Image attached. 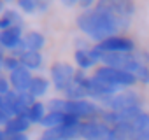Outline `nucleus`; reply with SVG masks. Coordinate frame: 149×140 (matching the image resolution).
<instances>
[{
  "label": "nucleus",
  "instance_id": "7ed1b4c3",
  "mask_svg": "<svg viewBox=\"0 0 149 140\" xmlns=\"http://www.w3.org/2000/svg\"><path fill=\"white\" fill-rule=\"evenodd\" d=\"M104 110H112V112H119V110H128V109H135V107H142V98L130 89L119 91L112 96H105L100 100Z\"/></svg>",
  "mask_w": 149,
  "mask_h": 140
},
{
  "label": "nucleus",
  "instance_id": "20e7f679",
  "mask_svg": "<svg viewBox=\"0 0 149 140\" xmlns=\"http://www.w3.org/2000/svg\"><path fill=\"white\" fill-rule=\"evenodd\" d=\"M95 7L112 14L114 18H118L123 23H132V18L135 14V6L128 0H100L95 4Z\"/></svg>",
  "mask_w": 149,
  "mask_h": 140
},
{
  "label": "nucleus",
  "instance_id": "0eeeda50",
  "mask_svg": "<svg viewBox=\"0 0 149 140\" xmlns=\"http://www.w3.org/2000/svg\"><path fill=\"white\" fill-rule=\"evenodd\" d=\"M111 126H107L102 119L98 121H84L79 128L81 140H105L109 138Z\"/></svg>",
  "mask_w": 149,
  "mask_h": 140
},
{
  "label": "nucleus",
  "instance_id": "cd10ccee",
  "mask_svg": "<svg viewBox=\"0 0 149 140\" xmlns=\"http://www.w3.org/2000/svg\"><path fill=\"white\" fill-rule=\"evenodd\" d=\"M49 2H44V0H37V12H40V14H44L47 9H49Z\"/></svg>",
  "mask_w": 149,
  "mask_h": 140
},
{
  "label": "nucleus",
  "instance_id": "a878e982",
  "mask_svg": "<svg viewBox=\"0 0 149 140\" xmlns=\"http://www.w3.org/2000/svg\"><path fill=\"white\" fill-rule=\"evenodd\" d=\"M18 7L26 14H33L37 12V0H18Z\"/></svg>",
  "mask_w": 149,
  "mask_h": 140
},
{
  "label": "nucleus",
  "instance_id": "c85d7f7f",
  "mask_svg": "<svg viewBox=\"0 0 149 140\" xmlns=\"http://www.w3.org/2000/svg\"><path fill=\"white\" fill-rule=\"evenodd\" d=\"M9 119H11V116H9L7 112H4L2 109H0V126H6V124L9 123Z\"/></svg>",
  "mask_w": 149,
  "mask_h": 140
},
{
  "label": "nucleus",
  "instance_id": "7c9ffc66",
  "mask_svg": "<svg viewBox=\"0 0 149 140\" xmlns=\"http://www.w3.org/2000/svg\"><path fill=\"white\" fill-rule=\"evenodd\" d=\"M7 137H9V135L6 133V130H4V128H0V140H7Z\"/></svg>",
  "mask_w": 149,
  "mask_h": 140
},
{
  "label": "nucleus",
  "instance_id": "423d86ee",
  "mask_svg": "<svg viewBox=\"0 0 149 140\" xmlns=\"http://www.w3.org/2000/svg\"><path fill=\"white\" fill-rule=\"evenodd\" d=\"M95 47L98 51H102V53H114V54H119V53H135L137 51L133 39L125 37V35H116V37L105 39L104 42L95 44Z\"/></svg>",
  "mask_w": 149,
  "mask_h": 140
},
{
  "label": "nucleus",
  "instance_id": "4be33fe9",
  "mask_svg": "<svg viewBox=\"0 0 149 140\" xmlns=\"http://www.w3.org/2000/svg\"><path fill=\"white\" fill-rule=\"evenodd\" d=\"M133 130H135V135L149 137V112H142L133 121Z\"/></svg>",
  "mask_w": 149,
  "mask_h": 140
},
{
  "label": "nucleus",
  "instance_id": "dca6fc26",
  "mask_svg": "<svg viewBox=\"0 0 149 140\" xmlns=\"http://www.w3.org/2000/svg\"><path fill=\"white\" fill-rule=\"evenodd\" d=\"M47 89H49V81H47L46 77H42V76H33L32 84H30V88H28V93L37 100V98L44 96V95L47 93Z\"/></svg>",
  "mask_w": 149,
  "mask_h": 140
},
{
  "label": "nucleus",
  "instance_id": "c756f323",
  "mask_svg": "<svg viewBox=\"0 0 149 140\" xmlns=\"http://www.w3.org/2000/svg\"><path fill=\"white\" fill-rule=\"evenodd\" d=\"M7 140H30V137L26 133H21V135H9Z\"/></svg>",
  "mask_w": 149,
  "mask_h": 140
},
{
  "label": "nucleus",
  "instance_id": "4468645a",
  "mask_svg": "<svg viewBox=\"0 0 149 140\" xmlns=\"http://www.w3.org/2000/svg\"><path fill=\"white\" fill-rule=\"evenodd\" d=\"M133 137H135L133 123H123V124L111 126V131H109L111 140H132Z\"/></svg>",
  "mask_w": 149,
  "mask_h": 140
},
{
  "label": "nucleus",
  "instance_id": "2f4dec72",
  "mask_svg": "<svg viewBox=\"0 0 149 140\" xmlns=\"http://www.w3.org/2000/svg\"><path fill=\"white\" fill-rule=\"evenodd\" d=\"M132 140H149V137H142V135H135Z\"/></svg>",
  "mask_w": 149,
  "mask_h": 140
},
{
  "label": "nucleus",
  "instance_id": "9b49d317",
  "mask_svg": "<svg viewBox=\"0 0 149 140\" xmlns=\"http://www.w3.org/2000/svg\"><path fill=\"white\" fill-rule=\"evenodd\" d=\"M23 26H11L4 32H0V47L4 51H16L23 40Z\"/></svg>",
  "mask_w": 149,
  "mask_h": 140
},
{
  "label": "nucleus",
  "instance_id": "f03ea898",
  "mask_svg": "<svg viewBox=\"0 0 149 140\" xmlns=\"http://www.w3.org/2000/svg\"><path fill=\"white\" fill-rule=\"evenodd\" d=\"M93 76L97 79L118 88V89H128V88H133L137 84V79L132 74L125 72V70H119V68H112V67H104L102 65L95 70Z\"/></svg>",
  "mask_w": 149,
  "mask_h": 140
},
{
  "label": "nucleus",
  "instance_id": "1a4fd4ad",
  "mask_svg": "<svg viewBox=\"0 0 149 140\" xmlns=\"http://www.w3.org/2000/svg\"><path fill=\"white\" fill-rule=\"evenodd\" d=\"M44 46H46V37H44L40 32L32 30V32H26V33L23 35V40H21L19 47H18L16 51H13V54H14V56H19V54L25 53V51H37V53H40V49H42Z\"/></svg>",
  "mask_w": 149,
  "mask_h": 140
},
{
  "label": "nucleus",
  "instance_id": "f8f14e48",
  "mask_svg": "<svg viewBox=\"0 0 149 140\" xmlns=\"http://www.w3.org/2000/svg\"><path fill=\"white\" fill-rule=\"evenodd\" d=\"M81 128V126H79ZM79 128H67V126H58L51 130H44L40 135V140H79Z\"/></svg>",
  "mask_w": 149,
  "mask_h": 140
},
{
  "label": "nucleus",
  "instance_id": "393cba45",
  "mask_svg": "<svg viewBox=\"0 0 149 140\" xmlns=\"http://www.w3.org/2000/svg\"><path fill=\"white\" fill-rule=\"evenodd\" d=\"M6 19H9L11 23H13V26H23V18H21V14L18 12V11H14V9H6V12L2 14Z\"/></svg>",
  "mask_w": 149,
  "mask_h": 140
},
{
  "label": "nucleus",
  "instance_id": "39448f33",
  "mask_svg": "<svg viewBox=\"0 0 149 140\" xmlns=\"http://www.w3.org/2000/svg\"><path fill=\"white\" fill-rule=\"evenodd\" d=\"M51 74V81L54 84V88L58 91H67L70 88V84L74 82V74H76V68L67 61H54L49 68Z\"/></svg>",
  "mask_w": 149,
  "mask_h": 140
},
{
  "label": "nucleus",
  "instance_id": "6e6552de",
  "mask_svg": "<svg viewBox=\"0 0 149 140\" xmlns=\"http://www.w3.org/2000/svg\"><path fill=\"white\" fill-rule=\"evenodd\" d=\"M142 112H144L142 107H135V109H128V110H119V112L105 110L102 114V121L107 126H116V124H123V123H133Z\"/></svg>",
  "mask_w": 149,
  "mask_h": 140
},
{
  "label": "nucleus",
  "instance_id": "f704fd0d",
  "mask_svg": "<svg viewBox=\"0 0 149 140\" xmlns=\"http://www.w3.org/2000/svg\"><path fill=\"white\" fill-rule=\"evenodd\" d=\"M105 140H111V138H105Z\"/></svg>",
  "mask_w": 149,
  "mask_h": 140
},
{
  "label": "nucleus",
  "instance_id": "a211bd4d",
  "mask_svg": "<svg viewBox=\"0 0 149 140\" xmlns=\"http://www.w3.org/2000/svg\"><path fill=\"white\" fill-rule=\"evenodd\" d=\"M46 114H47V107L42 103V102H35L32 107H30V110H28V121L32 123V124H40L42 123V119L46 117Z\"/></svg>",
  "mask_w": 149,
  "mask_h": 140
},
{
  "label": "nucleus",
  "instance_id": "72a5a7b5",
  "mask_svg": "<svg viewBox=\"0 0 149 140\" xmlns=\"http://www.w3.org/2000/svg\"><path fill=\"white\" fill-rule=\"evenodd\" d=\"M0 103H2V95H0Z\"/></svg>",
  "mask_w": 149,
  "mask_h": 140
},
{
  "label": "nucleus",
  "instance_id": "ddd939ff",
  "mask_svg": "<svg viewBox=\"0 0 149 140\" xmlns=\"http://www.w3.org/2000/svg\"><path fill=\"white\" fill-rule=\"evenodd\" d=\"M32 123L28 121V117H19V116H14L9 119V123L4 126L6 133L7 135H21V133H26L30 130Z\"/></svg>",
  "mask_w": 149,
  "mask_h": 140
},
{
  "label": "nucleus",
  "instance_id": "2eb2a0df",
  "mask_svg": "<svg viewBox=\"0 0 149 140\" xmlns=\"http://www.w3.org/2000/svg\"><path fill=\"white\" fill-rule=\"evenodd\" d=\"M19 63H21V67H25V68H28L30 72L32 70H39L40 67H42V54L40 53H37V51H25V53H21L19 56Z\"/></svg>",
  "mask_w": 149,
  "mask_h": 140
},
{
  "label": "nucleus",
  "instance_id": "b1692460",
  "mask_svg": "<svg viewBox=\"0 0 149 140\" xmlns=\"http://www.w3.org/2000/svg\"><path fill=\"white\" fill-rule=\"evenodd\" d=\"M21 67V63H19V58L18 56H14V54H6V58H4V65H2V70L4 72H14L16 68H19Z\"/></svg>",
  "mask_w": 149,
  "mask_h": 140
},
{
  "label": "nucleus",
  "instance_id": "aec40b11",
  "mask_svg": "<svg viewBox=\"0 0 149 140\" xmlns=\"http://www.w3.org/2000/svg\"><path fill=\"white\" fill-rule=\"evenodd\" d=\"M128 74H132V76L137 79V82H140V84H149V65L135 63V65L130 68Z\"/></svg>",
  "mask_w": 149,
  "mask_h": 140
},
{
  "label": "nucleus",
  "instance_id": "6ab92c4d",
  "mask_svg": "<svg viewBox=\"0 0 149 140\" xmlns=\"http://www.w3.org/2000/svg\"><path fill=\"white\" fill-rule=\"evenodd\" d=\"M67 100H72V102H79V100H86L88 98V93L84 89L83 84H76V82H72L70 88L63 93Z\"/></svg>",
  "mask_w": 149,
  "mask_h": 140
},
{
  "label": "nucleus",
  "instance_id": "f3484780",
  "mask_svg": "<svg viewBox=\"0 0 149 140\" xmlns=\"http://www.w3.org/2000/svg\"><path fill=\"white\" fill-rule=\"evenodd\" d=\"M74 61L79 67V70H84V72L95 67V61L91 58L90 49H76V53H74Z\"/></svg>",
  "mask_w": 149,
  "mask_h": 140
},
{
  "label": "nucleus",
  "instance_id": "bb28decb",
  "mask_svg": "<svg viewBox=\"0 0 149 140\" xmlns=\"http://www.w3.org/2000/svg\"><path fill=\"white\" fill-rule=\"evenodd\" d=\"M13 88H11V82H9V79L6 77V76H0V95H7L9 91H11Z\"/></svg>",
  "mask_w": 149,
  "mask_h": 140
},
{
  "label": "nucleus",
  "instance_id": "473e14b6",
  "mask_svg": "<svg viewBox=\"0 0 149 140\" xmlns=\"http://www.w3.org/2000/svg\"><path fill=\"white\" fill-rule=\"evenodd\" d=\"M4 12H6V4L2 2V0H0V16H2Z\"/></svg>",
  "mask_w": 149,
  "mask_h": 140
},
{
  "label": "nucleus",
  "instance_id": "5701e85b",
  "mask_svg": "<svg viewBox=\"0 0 149 140\" xmlns=\"http://www.w3.org/2000/svg\"><path fill=\"white\" fill-rule=\"evenodd\" d=\"M16 100H18V93L11 89L7 95L2 96V103H0V109H2L4 112H7L11 117H14V105H16Z\"/></svg>",
  "mask_w": 149,
  "mask_h": 140
},
{
  "label": "nucleus",
  "instance_id": "f257e3e1",
  "mask_svg": "<svg viewBox=\"0 0 149 140\" xmlns=\"http://www.w3.org/2000/svg\"><path fill=\"white\" fill-rule=\"evenodd\" d=\"M77 28L88 35L90 39L97 40L98 42H104L105 39H111V37H116V35H121V32L128 30V23H123L119 21L118 18H114L112 14L98 9V7H93L90 11H83L77 19Z\"/></svg>",
  "mask_w": 149,
  "mask_h": 140
},
{
  "label": "nucleus",
  "instance_id": "412c9836",
  "mask_svg": "<svg viewBox=\"0 0 149 140\" xmlns=\"http://www.w3.org/2000/svg\"><path fill=\"white\" fill-rule=\"evenodd\" d=\"M63 121H65V114H60V112H47L46 117L42 119L40 126H42L44 130H51V128L63 126Z\"/></svg>",
  "mask_w": 149,
  "mask_h": 140
},
{
  "label": "nucleus",
  "instance_id": "9d476101",
  "mask_svg": "<svg viewBox=\"0 0 149 140\" xmlns=\"http://www.w3.org/2000/svg\"><path fill=\"white\" fill-rule=\"evenodd\" d=\"M32 79H33L32 72H30L28 68H25V67H19V68L14 70V72L9 74L11 88L16 93H26L28 88H30V84H32Z\"/></svg>",
  "mask_w": 149,
  "mask_h": 140
}]
</instances>
